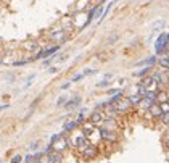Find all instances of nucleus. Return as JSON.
<instances>
[{
  "mask_svg": "<svg viewBox=\"0 0 169 163\" xmlns=\"http://www.w3.org/2000/svg\"><path fill=\"white\" fill-rule=\"evenodd\" d=\"M69 144H71L73 147H76L79 153H82V152L86 150V148H87L90 144H92V142H90V139L81 131V132H74L73 136L69 137Z\"/></svg>",
  "mask_w": 169,
  "mask_h": 163,
  "instance_id": "obj_1",
  "label": "nucleus"
},
{
  "mask_svg": "<svg viewBox=\"0 0 169 163\" xmlns=\"http://www.w3.org/2000/svg\"><path fill=\"white\" fill-rule=\"evenodd\" d=\"M50 145L53 147V150L63 153V152H65L66 148H68L69 145H71V144H69V139L65 136V132H61V134H55V136L52 137Z\"/></svg>",
  "mask_w": 169,
  "mask_h": 163,
  "instance_id": "obj_2",
  "label": "nucleus"
},
{
  "mask_svg": "<svg viewBox=\"0 0 169 163\" xmlns=\"http://www.w3.org/2000/svg\"><path fill=\"white\" fill-rule=\"evenodd\" d=\"M167 44H169V37L166 32H161L159 37L156 39V42H155V52H156V55H161L166 48H167Z\"/></svg>",
  "mask_w": 169,
  "mask_h": 163,
  "instance_id": "obj_3",
  "label": "nucleus"
},
{
  "mask_svg": "<svg viewBox=\"0 0 169 163\" xmlns=\"http://www.w3.org/2000/svg\"><path fill=\"white\" fill-rule=\"evenodd\" d=\"M113 107H115V108H116V110H118V111L123 115V113H129V111L132 110V107H134V105L131 103L129 97H123L121 100H118L115 105H113Z\"/></svg>",
  "mask_w": 169,
  "mask_h": 163,
  "instance_id": "obj_4",
  "label": "nucleus"
},
{
  "mask_svg": "<svg viewBox=\"0 0 169 163\" xmlns=\"http://www.w3.org/2000/svg\"><path fill=\"white\" fill-rule=\"evenodd\" d=\"M100 136L103 142H108V144H116L119 140V134L115 131H107V129H102L100 127Z\"/></svg>",
  "mask_w": 169,
  "mask_h": 163,
  "instance_id": "obj_5",
  "label": "nucleus"
},
{
  "mask_svg": "<svg viewBox=\"0 0 169 163\" xmlns=\"http://www.w3.org/2000/svg\"><path fill=\"white\" fill-rule=\"evenodd\" d=\"M90 121H92L95 126H102L103 124V121L107 119V115H105V111H102V110H95V111H92V115H90Z\"/></svg>",
  "mask_w": 169,
  "mask_h": 163,
  "instance_id": "obj_6",
  "label": "nucleus"
},
{
  "mask_svg": "<svg viewBox=\"0 0 169 163\" xmlns=\"http://www.w3.org/2000/svg\"><path fill=\"white\" fill-rule=\"evenodd\" d=\"M68 37V31L65 29H60V31H53L50 34V40L55 42V44H61V42H65Z\"/></svg>",
  "mask_w": 169,
  "mask_h": 163,
  "instance_id": "obj_7",
  "label": "nucleus"
},
{
  "mask_svg": "<svg viewBox=\"0 0 169 163\" xmlns=\"http://www.w3.org/2000/svg\"><path fill=\"white\" fill-rule=\"evenodd\" d=\"M81 155H82V158H86V160H94L97 155H98V148H97V145L90 144V145H89Z\"/></svg>",
  "mask_w": 169,
  "mask_h": 163,
  "instance_id": "obj_8",
  "label": "nucleus"
},
{
  "mask_svg": "<svg viewBox=\"0 0 169 163\" xmlns=\"http://www.w3.org/2000/svg\"><path fill=\"white\" fill-rule=\"evenodd\" d=\"M153 103H156V100H153V98H150V97H142V100H140V103L137 105V108L140 111H148Z\"/></svg>",
  "mask_w": 169,
  "mask_h": 163,
  "instance_id": "obj_9",
  "label": "nucleus"
},
{
  "mask_svg": "<svg viewBox=\"0 0 169 163\" xmlns=\"http://www.w3.org/2000/svg\"><path fill=\"white\" fill-rule=\"evenodd\" d=\"M100 127H102V129H107V131L118 132V121H116V119H113V118H107Z\"/></svg>",
  "mask_w": 169,
  "mask_h": 163,
  "instance_id": "obj_10",
  "label": "nucleus"
},
{
  "mask_svg": "<svg viewBox=\"0 0 169 163\" xmlns=\"http://www.w3.org/2000/svg\"><path fill=\"white\" fill-rule=\"evenodd\" d=\"M58 45H53V47H50V48H45V50H42V52H39L36 56H34L32 60H37V58H44V56H48V55H55L56 52H58Z\"/></svg>",
  "mask_w": 169,
  "mask_h": 163,
  "instance_id": "obj_11",
  "label": "nucleus"
},
{
  "mask_svg": "<svg viewBox=\"0 0 169 163\" xmlns=\"http://www.w3.org/2000/svg\"><path fill=\"white\" fill-rule=\"evenodd\" d=\"M81 127H82V132H84V134H86V136L89 137L90 134H92V132L95 131V127H97V126H95V124H94V123L89 119V121H86V123H84Z\"/></svg>",
  "mask_w": 169,
  "mask_h": 163,
  "instance_id": "obj_12",
  "label": "nucleus"
},
{
  "mask_svg": "<svg viewBox=\"0 0 169 163\" xmlns=\"http://www.w3.org/2000/svg\"><path fill=\"white\" fill-rule=\"evenodd\" d=\"M81 95H76V97H73V98H69V100L65 103V108H68V110H73V108H76L77 105L81 103Z\"/></svg>",
  "mask_w": 169,
  "mask_h": 163,
  "instance_id": "obj_13",
  "label": "nucleus"
},
{
  "mask_svg": "<svg viewBox=\"0 0 169 163\" xmlns=\"http://www.w3.org/2000/svg\"><path fill=\"white\" fill-rule=\"evenodd\" d=\"M158 65H159L161 69H167L169 68V55L167 53L159 56V58H158Z\"/></svg>",
  "mask_w": 169,
  "mask_h": 163,
  "instance_id": "obj_14",
  "label": "nucleus"
},
{
  "mask_svg": "<svg viewBox=\"0 0 169 163\" xmlns=\"http://www.w3.org/2000/svg\"><path fill=\"white\" fill-rule=\"evenodd\" d=\"M79 126L76 123V119H73V121H66L65 124H63V132H71V131H74L76 127Z\"/></svg>",
  "mask_w": 169,
  "mask_h": 163,
  "instance_id": "obj_15",
  "label": "nucleus"
},
{
  "mask_svg": "<svg viewBox=\"0 0 169 163\" xmlns=\"http://www.w3.org/2000/svg\"><path fill=\"white\" fill-rule=\"evenodd\" d=\"M164 102H169V94L166 90H159L156 95V103H164Z\"/></svg>",
  "mask_w": 169,
  "mask_h": 163,
  "instance_id": "obj_16",
  "label": "nucleus"
},
{
  "mask_svg": "<svg viewBox=\"0 0 169 163\" xmlns=\"http://www.w3.org/2000/svg\"><path fill=\"white\" fill-rule=\"evenodd\" d=\"M48 157H50V160L53 163H61L63 160V155L60 152H56V150H52V152H48Z\"/></svg>",
  "mask_w": 169,
  "mask_h": 163,
  "instance_id": "obj_17",
  "label": "nucleus"
},
{
  "mask_svg": "<svg viewBox=\"0 0 169 163\" xmlns=\"http://www.w3.org/2000/svg\"><path fill=\"white\" fill-rule=\"evenodd\" d=\"M156 61H158V58H156V56L153 55V56H148V58H145V60H142V61H139L137 65H139V66H142V65H147V66H153V65H155V63H156Z\"/></svg>",
  "mask_w": 169,
  "mask_h": 163,
  "instance_id": "obj_18",
  "label": "nucleus"
},
{
  "mask_svg": "<svg viewBox=\"0 0 169 163\" xmlns=\"http://www.w3.org/2000/svg\"><path fill=\"white\" fill-rule=\"evenodd\" d=\"M150 113H151V115L155 116V118H159L161 115H163V111H161V107H159V103H153L151 105V108H150Z\"/></svg>",
  "mask_w": 169,
  "mask_h": 163,
  "instance_id": "obj_19",
  "label": "nucleus"
},
{
  "mask_svg": "<svg viewBox=\"0 0 169 163\" xmlns=\"http://www.w3.org/2000/svg\"><path fill=\"white\" fill-rule=\"evenodd\" d=\"M164 24H166V21H164V19H158V21H155V23L151 24V31L158 32L159 29H163V27H164Z\"/></svg>",
  "mask_w": 169,
  "mask_h": 163,
  "instance_id": "obj_20",
  "label": "nucleus"
},
{
  "mask_svg": "<svg viewBox=\"0 0 169 163\" xmlns=\"http://www.w3.org/2000/svg\"><path fill=\"white\" fill-rule=\"evenodd\" d=\"M61 26H63V29L68 31V29H71V27L74 26V19L73 18H65L61 21Z\"/></svg>",
  "mask_w": 169,
  "mask_h": 163,
  "instance_id": "obj_21",
  "label": "nucleus"
},
{
  "mask_svg": "<svg viewBox=\"0 0 169 163\" xmlns=\"http://www.w3.org/2000/svg\"><path fill=\"white\" fill-rule=\"evenodd\" d=\"M151 73V66H145L142 71H137V73H134V76H137V77H145L147 74H150Z\"/></svg>",
  "mask_w": 169,
  "mask_h": 163,
  "instance_id": "obj_22",
  "label": "nucleus"
},
{
  "mask_svg": "<svg viewBox=\"0 0 169 163\" xmlns=\"http://www.w3.org/2000/svg\"><path fill=\"white\" fill-rule=\"evenodd\" d=\"M129 100H131V103L134 105V107H137V105L140 103V100H142V95H140V94H134V95H129Z\"/></svg>",
  "mask_w": 169,
  "mask_h": 163,
  "instance_id": "obj_23",
  "label": "nucleus"
},
{
  "mask_svg": "<svg viewBox=\"0 0 169 163\" xmlns=\"http://www.w3.org/2000/svg\"><path fill=\"white\" fill-rule=\"evenodd\" d=\"M23 47L26 48V50H37L39 44L37 42H26V44H23Z\"/></svg>",
  "mask_w": 169,
  "mask_h": 163,
  "instance_id": "obj_24",
  "label": "nucleus"
},
{
  "mask_svg": "<svg viewBox=\"0 0 169 163\" xmlns=\"http://www.w3.org/2000/svg\"><path fill=\"white\" fill-rule=\"evenodd\" d=\"M87 3H90V0H79V3H77V13H79V11H82L84 8H86V6H87Z\"/></svg>",
  "mask_w": 169,
  "mask_h": 163,
  "instance_id": "obj_25",
  "label": "nucleus"
},
{
  "mask_svg": "<svg viewBox=\"0 0 169 163\" xmlns=\"http://www.w3.org/2000/svg\"><path fill=\"white\" fill-rule=\"evenodd\" d=\"M159 121L163 123V124H166V126H169V113H163V115H161L159 118Z\"/></svg>",
  "mask_w": 169,
  "mask_h": 163,
  "instance_id": "obj_26",
  "label": "nucleus"
},
{
  "mask_svg": "<svg viewBox=\"0 0 169 163\" xmlns=\"http://www.w3.org/2000/svg\"><path fill=\"white\" fill-rule=\"evenodd\" d=\"M68 100H69V98H68L66 95H61V97L58 98V100H56V107H61V105H65Z\"/></svg>",
  "mask_w": 169,
  "mask_h": 163,
  "instance_id": "obj_27",
  "label": "nucleus"
},
{
  "mask_svg": "<svg viewBox=\"0 0 169 163\" xmlns=\"http://www.w3.org/2000/svg\"><path fill=\"white\" fill-rule=\"evenodd\" d=\"M159 107H161V111H163V113H169V102L159 103Z\"/></svg>",
  "mask_w": 169,
  "mask_h": 163,
  "instance_id": "obj_28",
  "label": "nucleus"
},
{
  "mask_svg": "<svg viewBox=\"0 0 169 163\" xmlns=\"http://www.w3.org/2000/svg\"><path fill=\"white\" fill-rule=\"evenodd\" d=\"M82 77H86V76H84V73H79V74H76V76H73V79H71V82H76V81H81Z\"/></svg>",
  "mask_w": 169,
  "mask_h": 163,
  "instance_id": "obj_29",
  "label": "nucleus"
},
{
  "mask_svg": "<svg viewBox=\"0 0 169 163\" xmlns=\"http://www.w3.org/2000/svg\"><path fill=\"white\" fill-rule=\"evenodd\" d=\"M84 73V76H90V74H95L97 73V69H92V68H87L86 71H82Z\"/></svg>",
  "mask_w": 169,
  "mask_h": 163,
  "instance_id": "obj_30",
  "label": "nucleus"
},
{
  "mask_svg": "<svg viewBox=\"0 0 169 163\" xmlns=\"http://www.w3.org/2000/svg\"><path fill=\"white\" fill-rule=\"evenodd\" d=\"M107 86H110V82H108L107 79H105V81H100V82L97 84V87H107Z\"/></svg>",
  "mask_w": 169,
  "mask_h": 163,
  "instance_id": "obj_31",
  "label": "nucleus"
},
{
  "mask_svg": "<svg viewBox=\"0 0 169 163\" xmlns=\"http://www.w3.org/2000/svg\"><path fill=\"white\" fill-rule=\"evenodd\" d=\"M21 160H23V158H21L19 155H15V157L11 158V163H21Z\"/></svg>",
  "mask_w": 169,
  "mask_h": 163,
  "instance_id": "obj_32",
  "label": "nucleus"
},
{
  "mask_svg": "<svg viewBox=\"0 0 169 163\" xmlns=\"http://www.w3.org/2000/svg\"><path fill=\"white\" fill-rule=\"evenodd\" d=\"M37 144H39V140H34V142L29 144V148H31V150H36V148H37Z\"/></svg>",
  "mask_w": 169,
  "mask_h": 163,
  "instance_id": "obj_33",
  "label": "nucleus"
},
{
  "mask_svg": "<svg viewBox=\"0 0 169 163\" xmlns=\"http://www.w3.org/2000/svg\"><path fill=\"white\" fill-rule=\"evenodd\" d=\"M118 92H119V89H110V90H108V94L115 95V94H118Z\"/></svg>",
  "mask_w": 169,
  "mask_h": 163,
  "instance_id": "obj_34",
  "label": "nucleus"
},
{
  "mask_svg": "<svg viewBox=\"0 0 169 163\" xmlns=\"http://www.w3.org/2000/svg\"><path fill=\"white\" fill-rule=\"evenodd\" d=\"M56 71H58V68H56V66H52L50 69H48V73H56Z\"/></svg>",
  "mask_w": 169,
  "mask_h": 163,
  "instance_id": "obj_35",
  "label": "nucleus"
},
{
  "mask_svg": "<svg viewBox=\"0 0 169 163\" xmlns=\"http://www.w3.org/2000/svg\"><path fill=\"white\" fill-rule=\"evenodd\" d=\"M69 86H71V81H69V82H66V84H63V86H61V89H68Z\"/></svg>",
  "mask_w": 169,
  "mask_h": 163,
  "instance_id": "obj_36",
  "label": "nucleus"
},
{
  "mask_svg": "<svg viewBox=\"0 0 169 163\" xmlns=\"http://www.w3.org/2000/svg\"><path fill=\"white\" fill-rule=\"evenodd\" d=\"M116 39H118V36H111V37H110V40H108V42H110V44H111V42H115V40H116Z\"/></svg>",
  "mask_w": 169,
  "mask_h": 163,
  "instance_id": "obj_37",
  "label": "nucleus"
},
{
  "mask_svg": "<svg viewBox=\"0 0 169 163\" xmlns=\"http://www.w3.org/2000/svg\"><path fill=\"white\" fill-rule=\"evenodd\" d=\"M97 2H98V3H103V2H105V0H97Z\"/></svg>",
  "mask_w": 169,
  "mask_h": 163,
  "instance_id": "obj_38",
  "label": "nucleus"
},
{
  "mask_svg": "<svg viewBox=\"0 0 169 163\" xmlns=\"http://www.w3.org/2000/svg\"><path fill=\"white\" fill-rule=\"evenodd\" d=\"M34 163H42L40 160H34Z\"/></svg>",
  "mask_w": 169,
  "mask_h": 163,
  "instance_id": "obj_39",
  "label": "nucleus"
},
{
  "mask_svg": "<svg viewBox=\"0 0 169 163\" xmlns=\"http://www.w3.org/2000/svg\"><path fill=\"white\" fill-rule=\"evenodd\" d=\"M166 73H167V76H169V68H167V69H166Z\"/></svg>",
  "mask_w": 169,
  "mask_h": 163,
  "instance_id": "obj_40",
  "label": "nucleus"
},
{
  "mask_svg": "<svg viewBox=\"0 0 169 163\" xmlns=\"http://www.w3.org/2000/svg\"><path fill=\"white\" fill-rule=\"evenodd\" d=\"M167 37H169V32H167Z\"/></svg>",
  "mask_w": 169,
  "mask_h": 163,
  "instance_id": "obj_41",
  "label": "nucleus"
},
{
  "mask_svg": "<svg viewBox=\"0 0 169 163\" xmlns=\"http://www.w3.org/2000/svg\"><path fill=\"white\" fill-rule=\"evenodd\" d=\"M90 2H92V0H90Z\"/></svg>",
  "mask_w": 169,
  "mask_h": 163,
  "instance_id": "obj_42",
  "label": "nucleus"
},
{
  "mask_svg": "<svg viewBox=\"0 0 169 163\" xmlns=\"http://www.w3.org/2000/svg\"><path fill=\"white\" fill-rule=\"evenodd\" d=\"M32 163H34V161H32Z\"/></svg>",
  "mask_w": 169,
  "mask_h": 163,
  "instance_id": "obj_43",
  "label": "nucleus"
}]
</instances>
